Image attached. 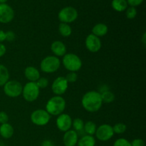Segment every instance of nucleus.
<instances>
[{
  "mask_svg": "<svg viewBox=\"0 0 146 146\" xmlns=\"http://www.w3.org/2000/svg\"><path fill=\"white\" fill-rule=\"evenodd\" d=\"M81 104L83 108L88 112H96L101 109L103 104L101 93L95 91L86 93L82 97Z\"/></svg>",
  "mask_w": 146,
  "mask_h": 146,
  "instance_id": "obj_1",
  "label": "nucleus"
},
{
  "mask_svg": "<svg viewBox=\"0 0 146 146\" xmlns=\"http://www.w3.org/2000/svg\"><path fill=\"white\" fill-rule=\"evenodd\" d=\"M66 108V101L61 96H55L50 98L46 105V111L50 115H59Z\"/></svg>",
  "mask_w": 146,
  "mask_h": 146,
  "instance_id": "obj_2",
  "label": "nucleus"
},
{
  "mask_svg": "<svg viewBox=\"0 0 146 146\" xmlns=\"http://www.w3.org/2000/svg\"><path fill=\"white\" fill-rule=\"evenodd\" d=\"M62 64L69 72H76L82 67V61L79 56L71 53L66 54L63 56Z\"/></svg>",
  "mask_w": 146,
  "mask_h": 146,
  "instance_id": "obj_3",
  "label": "nucleus"
},
{
  "mask_svg": "<svg viewBox=\"0 0 146 146\" xmlns=\"http://www.w3.org/2000/svg\"><path fill=\"white\" fill-rule=\"evenodd\" d=\"M61 66V61L58 57L55 56H48L41 61L40 64L41 70L46 74H52L56 72Z\"/></svg>",
  "mask_w": 146,
  "mask_h": 146,
  "instance_id": "obj_4",
  "label": "nucleus"
},
{
  "mask_svg": "<svg viewBox=\"0 0 146 146\" xmlns=\"http://www.w3.org/2000/svg\"><path fill=\"white\" fill-rule=\"evenodd\" d=\"M40 88L37 86L36 82H30L24 85L22 89V96L27 102H34L39 96Z\"/></svg>",
  "mask_w": 146,
  "mask_h": 146,
  "instance_id": "obj_5",
  "label": "nucleus"
},
{
  "mask_svg": "<svg viewBox=\"0 0 146 146\" xmlns=\"http://www.w3.org/2000/svg\"><path fill=\"white\" fill-rule=\"evenodd\" d=\"M23 86L17 81H8L4 86V92L10 98H17L22 94Z\"/></svg>",
  "mask_w": 146,
  "mask_h": 146,
  "instance_id": "obj_6",
  "label": "nucleus"
},
{
  "mask_svg": "<svg viewBox=\"0 0 146 146\" xmlns=\"http://www.w3.org/2000/svg\"><path fill=\"white\" fill-rule=\"evenodd\" d=\"M31 121L34 125L38 126H44L48 124L51 119V115L46 110L37 109L33 111L31 114Z\"/></svg>",
  "mask_w": 146,
  "mask_h": 146,
  "instance_id": "obj_7",
  "label": "nucleus"
},
{
  "mask_svg": "<svg viewBox=\"0 0 146 146\" xmlns=\"http://www.w3.org/2000/svg\"><path fill=\"white\" fill-rule=\"evenodd\" d=\"M58 18L61 23H72L78 18V11L72 7H64L58 12Z\"/></svg>",
  "mask_w": 146,
  "mask_h": 146,
  "instance_id": "obj_8",
  "label": "nucleus"
},
{
  "mask_svg": "<svg viewBox=\"0 0 146 146\" xmlns=\"http://www.w3.org/2000/svg\"><path fill=\"white\" fill-rule=\"evenodd\" d=\"M96 136L99 141H109L113 136L114 132L113 127L109 124H102L100 125L96 131Z\"/></svg>",
  "mask_w": 146,
  "mask_h": 146,
  "instance_id": "obj_9",
  "label": "nucleus"
},
{
  "mask_svg": "<svg viewBox=\"0 0 146 146\" xmlns=\"http://www.w3.org/2000/svg\"><path fill=\"white\" fill-rule=\"evenodd\" d=\"M68 83L64 76H58L56 78L51 85V90L56 96H61L65 94L68 89Z\"/></svg>",
  "mask_w": 146,
  "mask_h": 146,
  "instance_id": "obj_10",
  "label": "nucleus"
},
{
  "mask_svg": "<svg viewBox=\"0 0 146 146\" xmlns=\"http://www.w3.org/2000/svg\"><path fill=\"white\" fill-rule=\"evenodd\" d=\"M56 123L59 131L65 133L71 130L72 127V118L68 114L61 113L58 115Z\"/></svg>",
  "mask_w": 146,
  "mask_h": 146,
  "instance_id": "obj_11",
  "label": "nucleus"
},
{
  "mask_svg": "<svg viewBox=\"0 0 146 146\" xmlns=\"http://www.w3.org/2000/svg\"><path fill=\"white\" fill-rule=\"evenodd\" d=\"M14 17L13 9L7 4H0V23L7 24L11 22Z\"/></svg>",
  "mask_w": 146,
  "mask_h": 146,
  "instance_id": "obj_12",
  "label": "nucleus"
},
{
  "mask_svg": "<svg viewBox=\"0 0 146 146\" xmlns=\"http://www.w3.org/2000/svg\"><path fill=\"white\" fill-rule=\"evenodd\" d=\"M85 44L86 47L90 52L96 53L99 51L101 48V41L99 37L92 34L87 36Z\"/></svg>",
  "mask_w": 146,
  "mask_h": 146,
  "instance_id": "obj_13",
  "label": "nucleus"
},
{
  "mask_svg": "<svg viewBox=\"0 0 146 146\" xmlns=\"http://www.w3.org/2000/svg\"><path fill=\"white\" fill-rule=\"evenodd\" d=\"M78 141V134L74 130H69L65 132L63 141L65 146H76Z\"/></svg>",
  "mask_w": 146,
  "mask_h": 146,
  "instance_id": "obj_14",
  "label": "nucleus"
},
{
  "mask_svg": "<svg viewBox=\"0 0 146 146\" xmlns=\"http://www.w3.org/2000/svg\"><path fill=\"white\" fill-rule=\"evenodd\" d=\"M51 50L55 56H64L66 54V47L61 41H55L51 44Z\"/></svg>",
  "mask_w": 146,
  "mask_h": 146,
  "instance_id": "obj_15",
  "label": "nucleus"
},
{
  "mask_svg": "<svg viewBox=\"0 0 146 146\" xmlns=\"http://www.w3.org/2000/svg\"><path fill=\"white\" fill-rule=\"evenodd\" d=\"M24 76L30 82H36L40 78V73L34 66H27L24 70Z\"/></svg>",
  "mask_w": 146,
  "mask_h": 146,
  "instance_id": "obj_16",
  "label": "nucleus"
},
{
  "mask_svg": "<svg viewBox=\"0 0 146 146\" xmlns=\"http://www.w3.org/2000/svg\"><path fill=\"white\" fill-rule=\"evenodd\" d=\"M14 133V128L11 124L7 123L1 124L0 125V135L2 138H5V139H9L12 137Z\"/></svg>",
  "mask_w": 146,
  "mask_h": 146,
  "instance_id": "obj_17",
  "label": "nucleus"
},
{
  "mask_svg": "<svg viewBox=\"0 0 146 146\" xmlns=\"http://www.w3.org/2000/svg\"><path fill=\"white\" fill-rule=\"evenodd\" d=\"M108 28L105 24L103 23H98V24H96L92 29V34L98 37L104 36L106 35L108 33Z\"/></svg>",
  "mask_w": 146,
  "mask_h": 146,
  "instance_id": "obj_18",
  "label": "nucleus"
},
{
  "mask_svg": "<svg viewBox=\"0 0 146 146\" xmlns=\"http://www.w3.org/2000/svg\"><path fill=\"white\" fill-rule=\"evenodd\" d=\"M78 146H95L96 140L93 135H85L78 141Z\"/></svg>",
  "mask_w": 146,
  "mask_h": 146,
  "instance_id": "obj_19",
  "label": "nucleus"
},
{
  "mask_svg": "<svg viewBox=\"0 0 146 146\" xmlns=\"http://www.w3.org/2000/svg\"><path fill=\"white\" fill-rule=\"evenodd\" d=\"M111 6L114 10L118 12H121L128 8V3L126 0H113Z\"/></svg>",
  "mask_w": 146,
  "mask_h": 146,
  "instance_id": "obj_20",
  "label": "nucleus"
},
{
  "mask_svg": "<svg viewBox=\"0 0 146 146\" xmlns=\"http://www.w3.org/2000/svg\"><path fill=\"white\" fill-rule=\"evenodd\" d=\"M9 79V72L5 66L0 64V86H4V84Z\"/></svg>",
  "mask_w": 146,
  "mask_h": 146,
  "instance_id": "obj_21",
  "label": "nucleus"
},
{
  "mask_svg": "<svg viewBox=\"0 0 146 146\" xmlns=\"http://www.w3.org/2000/svg\"><path fill=\"white\" fill-rule=\"evenodd\" d=\"M58 31H59V34L62 36L68 37L71 35L72 29H71V27H70V25L68 24L61 23L58 25Z\"/></svg>",
  "mask_w": 146,
  "mask_h": 146,
  "instance_id": "obj_22",
  "label": "nucleus"
},
{
  "mask_svg": "<svg viewBox=\"0 0 146 146\" xmlns=\"http://www.w3.org/2000/svg\"><path fill=\"white\" fill-rule=\"evenodd\" d=\"M96 125L93 121H88L84 123V131L86 133V135H94L96 131Z\"/></svg>",
  "mask_w": 146,
  "mask_h": 146,
  "instance_id": "obj_23",
  "label": "nucleus"
},
{
  "mask_svg": "<svg viewBox=\"0 0 146 146\" xmlns=\"http://www.w3.org/2000/svg\"><path fill=\"white\" fill-rule=\"evenodd\" d=\"M101 96L103 103L110 104V103H112L115 100V95H114L113 93L110 91L109 90L103 91L101 94Z\"/></svg>",
  "mask_w": 146,
  "mask_h": 146,
  "instance_id": "obj_24",
  "label": "nucleus"
},
{
  "mask_svg": "<svg viewBox=\"0 0 146 146\" xmlns=\"http://www.w3.org/2000/svg\"><path fill=\"white\" fill-rule=\"evenodd\" d=\"M72 126L74 128V131H76L77 133L84 131V121L81 118H75L74 121H72Z\"/></svg>",
  "mask_w": 146,
  "mask_h": 146,
  "instance_id": "obj_25",
  "label": "nucleus"
},
{
  "mask_svg": "<svg viewBox=\"0 0 146 146\" xmlns=\"http://www.w3.org/2000/svg\"><path fill=\"white\" fill-rule=\"evenodd\" d=\"M127 129V126L125 124L122 123H118L113 126V130L114 133L116 134H122L125 132Z\"/></svg>",
  "mask_w": 146,
  "mask_h": 146,
  "instance_id": "obj_26",
  "label": "nucleus"
},
{
  "mask_svg": "<svg viewBox=\"0 0 146 146\" xmlns=\"http://www.w3.org/2000/svg\"><path fill=\"white\" fill-rule=\"evenodd\" d=\"M37 86L39 88H45L48 86V81L45 77H40L36 81Z\"/></svg>",
  "mask_w": 146,
  "mask_h": 146,
  "instance_id": "obj_27",
  "label": "nucleus"
},
{
  "mask_svg": "<svg viewBox=\"0 0 146 146\" xmlns=\"http://www.w3.org/2000/svg\"><path fill=\"white\" fill-rule=\"evenodd\" d=\"M137 15V10L135 7H130L126 9V17L129 19H133Z\"/></svg>",
  "mask_w": 146,
  "mask_h": 146,
  "instance_id": "obj_28",
  "label": "nucleus"
},
{
  "mask_svg": "<svg viewBox=\"0 0 146 146\" xmlns=\"http://www.w3.org/2000/svg\"><path fill=\"white\" fill-rule=\"evenodd\" d=\"M113 146H131V143L125 138H119L114 142Z\"/></svg>",
  "mask_w": 146,
  "mask_h": 146,
  "instance_id": "obj_29",
  "label": "nucleus"
},
{
  "mask_svg": "<svg viewBox=\"0 0 146 146\" xmlns=\"http://www.w3.org/2000/svg\"><path fill=\"white\" fill-rule=\"evenodd\" d=\"M65 78L68 83H74L78 79V75L76 72H69Z\"/></svg>",
  "mask_w": 146,
  "mask_h": 146,
  "instance_id": "obj_30",
  "label": "nucleus"
},
{
  "mask_svg": "<svg viewBox=\"0 0 146 146\" xmlns=\"http://www.w3.org/2000/svg\"><path fill=\"white\" fill-rule=\"evenodd\" d=\"M9 115L4 111H0V123L4 124L8 123Z\"/></svg>",
  "mask_w": 146,
  "mask_h": 146,
  "instance_id": "obj_31",
  "label": "nucleus"
},
{
  "mask_svg": "<svg viewBox=\"0 0 146 146\" xmlns=\"http://www.w3.org/2000/svg\"><path fill=\"white\" fill-rule=\"evenodd\" d=\"M127 3H128V5L129 4L131 7H135L137 6L141 5L143 3V0H126Z\"/></svg>",
  "mask_w": 146,
  "mask_h": 146,
  "instance_id": "obj_32",
  "label": "nucleus"
},
{
  "mask_svg": "<svg viewBox=\"0 0 146 146\" xmlns=\"http://www.w3.org/2000/svg\"><path fill=\"white\" fill-rule=\"evenodd\" d=\"M131 143V146H145V142H144V141L142 139H140V138H137V139L133 140Z\"/></svg>",
  "mask_w": 146,
  "mask_h": 146,
  "instance_id": "obj_33",
  "label": "nucleus"
},
{
  "mask_svg": "<svg viewBox=\"0 0 146 146\" xmlns=\"http://www.w3.org/2000/svg\"><path fill=\"white\" fill-rule=\"evenodd\" d=\"M6 40L8 41H12L15 38V34L12 31H8L5 32Z\"/></svg>",
  "mask_w": 146,
  "mask_h": 146,
  "instance_id": "obj_34",
  "label": "nucleus"
},
{
  "mask_svg": "<svg viewBox=\"0 0 146 146\" xmlns=\"http://www.w3.org/2000/svg\"><path fill=\"white\" fill-rule=\"evenodd\" d=\"M6 51H7L6 46L3 44L0 43V58L2 57L6 54Z\"/></svg>",
  "mask_w": 146,
  "mask_h": 146,
  "instance_id": "obj_35",
  "label": "nucleus"
},
{
  "mask_svg": "<svg viewBox=\"0 0 146 146\" xmlns=\"http://www.w3.org/2000/svg\"><path fill=\"white\" fill-rule=\"evenodd\" d=\"M6 41V34L3 30L0 29V43Z\"/></svg>",
  "mask_w": 146,
  "mask_h": 146,
  "instance_id": "obj_36",
  "label": "nucleus"
},
{
  "mask_svg": "<svg viewBox=\"0 0 146 146\" xmlns=\"http://www.w3.org/2000/svg\"><path fill=\"white\" fill-rule=\"evenodd\" d=\"M41 146H54V145L51 141H49V140H46V141H43L42 145Z\"/></svg>",
  "mask_w": 146,
  "mask_h": 146,
  "instance_id": "obj_37",
  "label": "nucleus"
},
{
  "mask_svg": "<svg viewBox=\"0 0 146 146\" xmlns=\"http://www.w3.org/2000/svg\"><path fill=\"white\" fill-rule=\"evenodd\" d=\"M142 41H143V44H145V43H146V40H145V33H144L143 36Z\"/></svg>",
  "mask_w": 146,
  "mask_h": 146,
  "instance_id": "obj_38",
  "label": "nucleus"
},
{
  "mask_svg": "<svg viewBox=\"0 0 146 146\" xmlns=\"http://www.w3.org/2000/svg\"><path fill=\"white\" fill-rule=\"evenodd\" d=\"M8 0H0V4H5Z\"/></svg>",
  "mask_w": 146,
  "mask_h": 146,
  "instance_id": "obj_39",
  "label": "nucleus"
}]
</instances>
